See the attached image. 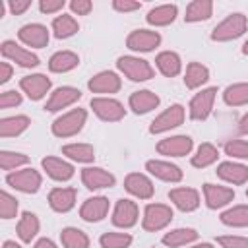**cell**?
Instances as JSON below:
<instances>
[{"label": "cell", "instance_id": "10", "mask_svg": "<svg viewBox=\"0 0 248 248\" xmlns=\"http://www.w3.org/2000/svg\"><path fill=\"white\" fill-rule=\"evenodd\" d=\"M161 43V35L157 31H149V29H136L128 35L126 45L132 50H141V52H149L153 50L157 45Z\"/></svg>", "mask_w": 248, "mask_h": 248}, {"label": "cell", "instance_id": "49", "mask_svg": "<svg viewBox=\"0 0 248 248\" xmlns=\"http://www.w3.org/2000/svg\"><path fill=\"white\" fill-rule=\"evenodd\" d=\"M112 8L118 10V12H134V10H140L141 4L140 2H130V0H114Z\"/></svg>", "mask_w": 248, "mask_h": 248}, {"label": "cell", "instance_id": "34", "mask_svg": "<svg viewBox=\"0 0 248 248\" xmlns=\"http://www.w3.org/2000/svg\"><path fill=\"white\" fill-rule=\"evenodd\" d=\"M39 232V219L35 213L31 211H25L17 223V236L23 240V242H31L35 238V234Z\"/></svg>", "mask_w": 248, "mask_h": 248}, {"label": "cell", "instance_id": "52", "mask_svg": "<svg viewBox=\"0 0 248 248\" xmlns=\"http://www.w3.org/2000/svg\"><path fill=\"white\" fill-rule=\"evenodd\" d=\"M35 248H58V246H56L50 238H41V240H37Z\"/></svg>", "mask_w": 248, "mask_h": 248}, {"label": "cell", "instance_id": "46", "mask_svg": "<svg viewBox=\"0 0 248 248\" xmlns=\"http://www.w3.org/2000/svg\"><path fill=\"white\" fill-rule=\"evenodd\" d=\"M19 103H21V95H19L16 89H8V91H4L2 97H0V107H2V108H10V107H16V105H19Z\"/></svg>", "mask_w": 248, "mask_h": 248}, {"label": "cell", "instance_id": "19", "mask_svg": "<svg viewBox=\"0 0 248 248\" xmlns=\"http://www.w3.org/2000/svg\"><path fill=\"white\" fill-rule=\"evenodd\" d=\"M203 196L209 209L223 207L234 200V192L227 186H215V184H203Z\"/></svg>", "mask_w": 248, "mask_h": 248}, {"label": "cell", "instance_id": "54", "mask_svg": "<svg viewBox=\"0 0 248 248\" xmlns=\"http://www.w3.org/2000/svg\"><path fill=\"white\" fill-rule=\"evenodd\" d=\"M2 248H21V246H19V244H16V242H14V240H6V242H4V246H2Z\"/></svg>", "mask_w": 248, "mask_h": 248}, {"label": "cell", "instance_id": "39", "mask_svg": "<svg viewBox=\"0 0 248 248\" xmlns=\"http://www.w3.org/2000/svg\"><path fill=\"white\" fill-rule=\"evenodd\" d=\"M219 157V151L215 145L211 143H202L196 151V155H192V165L198 167V169H203V167H209L211 163H215Z\"/></svg>", "mask_w": 248, "mask_h": 248}, {"label": "cell", "instance_id": "55", "mask_svg": "<svg viewBox=\"0 0 248 248\" xmlns=\"http://www.w3.org/2000/svg\"><path fill=\"white\" fill-rule=\"evenodd\" d=\"M192 248H213V244H209V242H202V244H196V246H192Z\"/></svg>", "mask_w": 248, "mask_h": 248}, {"label": "cell", "instance_id": "44", "mask_svg": "<svg viewBox=\"0 0 248 248\" xmlns=\"http://www.w3.org/2000/svg\"><path fill=\"white\" fill-rule=\"evenodd\" d=\"M225 153L236 159H248V141L244 140H231L225 143Z\"/></svg>", "mask_w": 248, "mask_h": 248}, {"label": "cell", "instance_id": "13", "mask_svg": "<svg viewBox=\"0 0 248 248\" xmlns=\"http://www.w3.org/2000/svg\"><path fill=\"white\" fill-rule=\"evenodd\" d=\"M19 87L23 89V93H27V97L31 101H39L50 89V79L45 74H31V76L21 78Z\"/></svg>", "mask_w": 248, "mask_h": 248}, {"label": "cell", "instance_id": "14", "mask_svg": "<svg viewBox=\"0 0 248 248\" xmlns=\"http://www.w3.org/2000/svg\"><path fill=\"white\" fill-rule=\"evenodd\" d=\"M138 221V205L136 202L132 200H118L116 205H114V211H112V223L116 227H122V229H128V227H134Z\"/></svg>", "mask_w": 248, "mask_h": 248}, {"label": "cell", "instance_id": "24", "mask_svg": "<svg viewBox=\"0 0 248 248\" xmlns=\"http://www.w3.org/2000/svg\"><path fill=\"white\" fill-rule=\"evenodd\" d=\"M157 105H159V97L149 89H141V91H136L130 95V108L136 114H145V112L157 108Z\"/></svg>", "mask_w": 248, "mask_h": 248}, {"label": "cell", "instance_id": "57", "mask_svg": "<svg viewBox=\"0 0 248 248\" xmlns=\"http://www.w3.org/2000/svg\"><path fill=\"white\" fill-rule=\"evenodd\" d=\"M246 196H248V190H246Z\"/></svg>", "mask_w": 248, "mask_h": 248}, {"label": "cell", "instance_id": "9", "mask_svg": "<svg viewBox=\"0 0 248 248\" xmlns=\"http://www.w3.org/2000/svg\"><path fill=\"white\" fill-rule=\"evenodd\" d=\"M215 93H217L215 87H207L192 97V101H190V118L192 120H205L209 116V112L213 108Z\"/></svg>", "mask_w": 248, "mask_h": 248}, {"label": "cell", "instance_id": "18", "mask_svg": "<svg viewBox=\"0 0 248 248\" xmlns=\"http://www.w3.org/2000/svg\"><path fill=\"white\" fill-rule=\"evenodd\" d=\"M108 211V200L105 196H95V198H89L83 202L81 209H79V215L83 221H89V223H97L101 221Z\"/></svg>", "mask_w": 248, "mask_h": 248}, {"label": "cell", "instance_id": "27", "mask_svg": "<svg viewBox=\"0 0 248 248\" xmlns=\"http://www.w3.org/2000/svg\"><path fill=\"white\" fill-rule=\"evenodd\" d=\"M78 64H79V56H78L76 52H72V50L54 52V54L50 56V60H48L50 72H58V74L70 72V70H74Z\"/></svg>", "mask_w": 248, "mask_h": 248}, {"label": "cell", "instance_id": "4", "mask_svg": "<svg viewBox=\"0 0 248 248\" xmlns=\"http://www.w3.org/2000/svg\"><path fill=\"white\" fill-rule=\"evenodd\" d=\"M172 219V209L165 203H149L143 211V221H141V227L145 231H159L163 227H167Z\"/></svg>", "mask_w": 248, "mask_h": 248}, {"label": "cell", "instance_id": "56", "mask_svg": "<svg viewBox=\"0 0 248 248\" xmlns=\"http://www.w3.org/2000/svg\"><path fill=\"white\" fill-rule=\"evenodd\" d=\"M242 52H244V54H248V41L242 45Z\"/></svg>", "mask_w": 248, "mask_h": 248}, {"label": "cell", "instance_id": "3", "mask_svg": "<svg viewBox=\"0 0 248 248\" xmlns=\"http://www.w3.org/2000/svg\"><path fill=\"white\" fill-rule=\"evenodd\" d=\"M118 70L132 81H145L153 78V68L149 66L147 60L136 58V56H120L116 60Z\"/></svg>", "mask_w": 248, "mask_h": 248}, {"label": "cell", "instance_id": "45", "mask_svg": "<svg viewBox=\"0 0 248 248\" xmlns=\"http://www.w3.org/2000/svg\"><path fill=\"white\" fill-rule=\"evenodd\" d=\"M217 242L221 244V248H248V238L244 236H219Z\"/></svg>", "mask_w": 248, "mask_h": 248}, {"label": "cell", "instance_id": "51", "mask_svg": "<svg viewBox=\"0 0 248 248\" xmlns=\"http://www.w3.org/2000/svg\"><path fill=\"white\" fill-rule=\"evenodd\" d=\"M10 78H12V66L8 62H2L0 64V83H6Z\"/></svg>", "mask_w": 248, "mask_h": 248}, {"label": "cell", "instance_id": "35", "mask_svg": "<svg viewBox=\"0 0 248 248\" xmlns=\"http://www.w3.org/2000/svg\"><path fill=\"white\" fill-rule=\"evenodd\" d=\"M78 29H79L78 21L74 19V16H68V14H62L52 21V31L56 39H68L74 33H78Z\"/></svg>", "mask_w": 248, "mask_h": 248}, {"label": "cell", "instance_id": "22", "mask_svg": "<svg viewBox=\"0 0 248 248\" xmlns=\"http://www.w3.org/2000/svg\"><path fill=\"white\" fill-rule=\"evenodd\" d=\"M169 200L180 211H194L200 205V194L194 188H174L169 192Z\"/></svg>", "mask_w": 248, "mask_h": 248}, {"label": "cell", "instance_id": "50", "mask_svg": "<svg viewBox=\"0 0 248 248\" xmlns=\"http://www.w3.org/2000/svg\"><path fill=\"white\" fill-rule=\"evenodd\" d=\"M29 6H31L29 0H12V2H10V12H12L14 16H19V14H23Z\"/></svg>", "mask_w": 248, "mask_h": 248}, {"label": "cell", "instance_id": "38", "mask_svg": "<svg viewBox=\"0 0 248 248\" xmlns=\"http://www.w3.org/2000/svg\"><path fill=\"white\" fill-rule=\"evenodd\" d=\"M221 221L229 227H248V205H234L223 211Z\"/></svg>", "mask_w": 248, "mask_h": 248}, {"label": "cell", "instance_id": "47", "mask_svg": "<svg viewBox=\"0 0 248 248\" xmlns=\"http://www.w3.org/2000/svg\"><path fill=\"white\" fill-rule=\"evenodd\" d=\"M39 8L43 14H54V12L64 8V0H41Z\"/></svg>", "mask_w": 248, "mask_h": 248}, {"label": "cell", "instance_id": "37", "mask_svg": "<svg viewBox=\"0 0 248 248\" xmlns=\"http://www.w3.org/2000/svg\"><path fill=\"white\" fill-rule=\"evenodd\" d=\"M196 238H198V232L194 229H174L163 236V244L176 248V246H184L188 242H194Z\"/></svg>", "mask_w": 248, "mask_h": 248}, {"label": "cell", "instance_id": "7", "mask_svg": "<svg viewBox=\"0 0 248 248\" xmlns=\"http://www.w3.org/2000/svg\"><path fill=\"white\" fill-rule=\"evenodd\" d=\"M184 122V107L182 105H172L169 107L167 110H163L149 126V132L151 134H163L170 128H176Z\"/></svg>", "mask_w": 248, "mask_h": 248}, {"label": "cell", "instance_id": "8", "mask_svg": "<svg viewBox=\"0 0 248 248\" xmlns=\"http://www.w3.org/2000/svg\"><path fill=\"white\" fill-rule=\"evenodd\" d=\"M0 50H2V56L4 58L19 64L21 68H35L39 64V56L37 54H33L31 50H25L23 46L16 45L14 41H4L2 46H0Z\"/></svg>", "mask_w": 248, "mask_h": 248}, {"label": "cell", "instance_id": "48", "mask_svg": "<svg viewBox=\"0 0 248 248\" xmlns=\"http://www.w3.org/2000/svg\"><path fill=\"white\" fill-rule=\"evenodd\" d=\"M70 8H72L74 14H78V16H85V14L91 12L93 4H91L89 0H72V2H70Z\"/></svg>", "mask_w": 248, "mask_h": 248}, {"label": "cell", "instance_id": "25", "mask_svg": "<svg viewBox=\"0 0 248 248\" xmlns=\"http://www.w3.org/2000/svg\"><path fill=\"white\" fill-rule=\"evenodd\" d=\"M217 174H219V178H223L231 184H244L248 180V167H244L240 163L225 161L217 167Z\"/></svg>", "mask_w": 248, "mask_h": 248}, {"label": "cell", "instance_id": "20", "mask_svg": "<svg viewBox=\"0 0 248 248\" xmlns=\"http://www.w3.org/2000/svg\"><path fill=\"white\" fill-rule=\"evenodd\" d=\"M87 87L93 91V93H116L120 89V78L114 74V72H99L95 74Z\"/></svg>", "mask_w": 248, "mask_h": 248}, {"label": "cell", "instance_id": "5", "mask_svg": "<svg viewBox=\"0 0 248 248\" xmlns=\"http://www.w3.org/2000/svg\"><path fill=\"white\" fill-rule=\"evenodd\" d=\"M91 108L105 122H116V120L124 118V114H126L122 103H118L116 99H110V97H95V99H91Z\"/></svg>", "mask_w": 248, "mask_h": 248}, {"label": "cell", "instance_id": "15", "mask_svg": "<svg viewBox=\"0 0 248 248\" xmlns=\"http://www.w3.org/2000/svg\"><path fill=\"white\" fill-rule=\"evenodd\" d=\"M81 180H83V184H85L89 190L110 188V186H114V182H116L114 174H110L108 170L99 169V167H87V169H83V170H81Z\"/></svg>", "mask_w": 248, "mask_h": 248}, {"label": "cell", "instance_id": "32", "mask_svg": "<svg viewBox=\"0 0 248 248\" xmlns=\"http://www.w3.org/2000/svg\"><path fill=\"white\" fill-rule=\"evenodd\" d=\"M176 6L174 4H163V6H157L153 10H149L147 14V23L151 25H169L174 21L176 17Z\"/></svg>", "mask_w": 248, "mask_h": 248}, {"label": "cell", "instance_id": "33", "mask_svg": "<svg viewBox=\"0 0 248 248\" xmlns=\"http://www.w3.org/2000/svg\"><path fill=\"white\" fill-rule=\"evenodd\" d=\"M209 79V70L200 64V62H190L186 68V76H184V83L188 89H196L202 83H205Z\"/></svg>", "mask_w": 248, "mask_h": 248}, {"label": "cell", "instance_id": "31", "mask_svg": "<svg viewBox=\"0 0 248 248\" xmlns=\"http://www.w3.org/2000/svg\"><path fill=\"white\" fill-rule=\"evenodd\" d=\"M211 12H213V4L209 0H194V2L188 4L184 19L190 21V23L203 21V19H209L211 17Z\"/></svg>", "mask_w": 248, "mask_h": 248}, {"label": "cell", "instance_id": "21", "mask_svg": "<svg viewBox=\"0 0 248 248\" xmlns=\"http://www.w3.org/2000/svg\"><path fill=\"white\" fill-rule=\"evenodd\" d=\"M76 188H54L48 194V205L58 213H66L76 205Z\"/></svg>", "mask_w": 248, "mask_h": 248}, {"label": "cell", "instance_id": "36", "mask_svg": "<svg viewBox=\"0 0 248 248\" xmlns=\"http://www.w3.org/2000/svg\"><path fill=\"white\" fill-rule=\"evenodd\" d=\"M60 240L64 248H89V238L83 231L76 227H66L60 232Z\"/></svg>", "mask_w": 248, "mask_h": 248}, {"label": "cell", "instance_id": "29", "mask_svg": "<svg viewBox=\"0 0 248 248\" xmlns=\"http://www.w3.org/2000/svg\"><path fill=\"white\" fill-rule=\"evenodd\" d=\"M29 124H31L29 118L23 116V114L10 116V118H2V120H0V136H2V138H14V136H19L21 132L27 130Z\"/></svg>", "mask_w": 248, "mask_h": 248}, {"label": "cell", "instance_id": "2", "mask_svg": "<svg viewBox=\"0 0 248 248\" xmlns=\"http://www.w3.org/2000/svg\"><path fill=\"white\" fill-rule=\"evenodd\" d=\"M246 23H248L246 16L231 14L219 25H215V29L211 31V39L213 41H232V39H238L246 31Z\"/></svg>", "mask_w": 248, "mask_h": 248}, {"label": "cell", "instance_id": "28", "mask_svg": "<svg viewBox=\"0 0 248 248\" xmlns=\"http://www.w3.org/2000/svg\"><path fill=\"white\" fill-rule=\"evenodd\" d=\"M155 62H157V68L161 70V74L167 76V78L178 76V72H180V68H182L180 56H178L176 52H170V50H165V52L157 54Z\"/></svg>", "mask_w": 248, "mask_h": 248}, {"label": "cell", "instance_id": "17", "mask_svg": "<svg viewBox=\"0 0 248 248\" xmlns=\"http://www.w3.org/2000/svg\"><path fill=\"white\" fill-rule=\"evenodd\" d=\"M19 39L21 43H25L27 46H35V48H43L48 43V31L45 25L41 23H27L19 29Z\"/></svg>", "mask_w": 248, "mask_h": 248}, {"label": "cell", "instance_id": "12", "mask_svg": "<svg viewBox=\"0 0 248 248\" xmlns=\"http://www.w3.org/2000/svg\"><path fill=\"white\" fill-rule=\"evenodd\" d=\"M192 138L190 136H172V138H165L157 143V151L161 155H169V157H182L188 155L192 151Z\"/></svg>", "mask_w": 248, "mask_h": 248}, {"label": "cell", "instance_id": "53", "mask_svg": "<svg viewBox=\"0 0 248 248\" xmlns=\"http://www.w3.org/2000/svg\"><path fill=\"white\" fill-rule=\"evenodd\" d=\"M240 132L242 134H248V112L240 118Z\"/></svg>", "mask_w": 248, "mask_h": 248}, {"label": "cell", "instance_id": "26", "mask_svg": "<svg viewBox=\"0 0 248 248\" xmlns=\"http://www.w3.org/2000/svg\"><path fill=\"white\" fill-rule=\"evenodd\" d=\"M43 169L54 180H70L74 176V167L70 163H66L64 159H58V157H45Z\"/></svg>", "mask_w": 248, "mask_h": 248}, {"label": "cell", "instance_id": "40", "mask_svg": "<svg viewBox=\"0 0 248 248\" xmlns=\"http://www.w3.org/2000/svg\"><path fill=\"white\" fill-rule=\"evenodd\" d=\"M223 99L231 107H240L248 103V83H234L229 85L223 93Z\"/></svg>", "mask_w": 248, "mask_h": 248}, {"label": "cell", "instance_id": "6", "mask_svg": "<svg viewBox=\"0 0 248 248\" xmlns=\"http://www.w3.org/2000/svg\"><path fill=\"white\" fill-rule=\"evenodd\" d=\"M6 182L23 194H35L41 186V174L35 169H23V170H16L8 174Z\"/></svg>", "mask_w": 248, "mask_h": 248}, {"label": "cell", "instance_id": "42", "mask_svg": "<svg viewBox=\"0 0 248 248\" xmlns=\"http://www.w3.org/2000/svg\"><path fill=\"white\" fill-rule=\"evenodd\" d=\"M29 161L27 155L23 153H14V151H2L0 153V167L4 170H12V169H17L21 165H25Z\"/></svg>", "mask_w": 248, "mask_h": 248}, {"label": "cell", "instance_id": "16", "mask_svg": "<svg viewBox=\"0 0 248 248\" xmlns=\"http://www.w3.org/2000/svg\"><path fill=\"white\" fill-rule=\"evenodd\" d=\"M124 188L132 196H136L140 200H149L153 196V192H155L151 180L145 174H140V172H130L126 176V180H124Z\"/></svg>", "mask_w": 248, "mask_h": 248}, {"label": "cell", "instance_id": "1", "mask_svg": "<svg viewBox=\"0 0 248 248\" xmlns=\"http://www.w3.org/2000/svg\"><path fill=\"white\" fill-rule=\"evenodd\" d=\"M85 118H87V112L83 108H74L62 116H58L54 122H52V134L58 136V138H70V136H76L83 124H85Z\"/></svg>", "mask_w": 248, "mask_h": 248}, {"label": "cell", "instance_id": "41", "mask_svg": "<svg viewBox=\"0 0 248 248\" xmlns=\"http://www.w3.org/2000/svg\"><path fill=\"white\" fill-rule=\"evenodd\" d=\"M103 248H128L132 242V236L126 232H105L99 238Z\"/></svg>", "mask_w": 248, "mask_h": 248}, {"label": "cell", "instance_id": "30", "mask_svg": "<svg viewBox=\"0 0 248 248\" xmlns=\"http://www.w3.org/2000/svg\"><path fill=\"white\" fill-rule=\"evenodd\" d=\"M62 153L78 163H91L95 159V149L89 143H68L62 147Z\"/></svg>", "mask_w": 248, "mask_h": 248}, {"label": "cell", "instance_id": "23", "mask_svg": "<svg viewBox=\"0 0 248 248\" xmlns=\"http://www.w3.org/2000/svg\"><path fill=\"white\" fill-rule=\"evenodd\" d=\"M145 169L153 176H157L159 180H165V182H178V180H182V170L176 165L167 163V161H155V159L147 161Z\"/></svg>", "mask_w": 248, "mask_h": 248}, {"label": "cell", "instance_id": "11", "mask_svg": "<svg viewBox=\"0 0 248 248\" xmlns=\"http://www.w3.org/2000/svg\"><path fill=\"white\" fill-rule=\"evenodd\" d=\"M79 97H81V91H79V89H76V87H70V85L58 87V89L50 95V99L46 101L45 110H48V112L62 110V108H66V107L74 105L76 101H79Z\"/></svg>", "mask_w": 248, "mask_h": 248}, {"label": "cell", "instance_id": "43", "mask_svg": "<svg viewBox=\"0 0 248 248\" xmlns=\"http://www.w3.org/2000/svg\"><path fill=\"white\" fill-rule=\"evenodd\" d=\"M17 213V200L10 196L6 190L0 194V215L2 219H12Z\"/></svg>", "mask_w": 248, "mask_h": 248}]
</instances>
